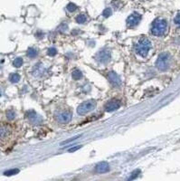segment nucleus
Wrapping results in <instances>:
<instances>
[{
	"label": "nucleus",
	"instance_id": "obj_11",
	"mask_svg": "<svg viewBox=\"0 0 180 181\" xmlns=\"http://www.w3.org/2000/svg\"><path fill=\"white\" fill-rule=\"evenodd\" d=\"M26 116L34 124H39L42 121V119L40 118V116H38L36 114V112H34V111H29L26 113Z\"/></svg>",
	"mask_w": 180,
	"mask_h": 181
},
{
	"label": "nucleus",
	"instance_id": "obj_15",
	"mask_svg": "<svg viewBox=\"0 0 180 181\" xmlns=\"http://www.w3.org/2000/svg\"><path fill=\"white\" fill-rule=\"evenodd\" d=\"M9 80H10L11 83H17V82L20 80V75H19L18 73H12V74L10 75V77H9Z\"/></svg>",
	"mask_w": 180,
	"mask_h": 181
},
{
	"label": "nucleus",
	"instance_id": "obj_3",
	"mask_svg": "<svg viewBox=\"0 0 180 181\" xmlns=\"http://www.w3.org/2000/svg\"><path fill=\"white\" fill-rule=\"evenodd\" d=\"M170 64V55L168 53H162L159 54L158 60L156 62V65L160 71H166L168 69Z\"/></svg>",
	"mask_w": 180,
	"mask_h": 181
},
{
	"label": "nucleus",
	"instance_id": "obj_27",
	"mask_svg": "<svg viewBox=\"0 0 180 181\" xmlns=\"http://www.w3.org/2000/svg\"><path fill=\"white\" fill-rule=\"evenodd\" d=\"M0 95H1V94H0Z\"/></svg>",
	"mask_w": 180,
	"mask_h": 181
},
{
	"label": "nucleus",
	"instance_id": "obj_5",
	"mask_svg": "<svg viewBox=\"0 0 180 181\" xmlns=\"http://www.w3.org/2000/svg\"><path fill=\"white\" fill-rule=\"evenodd\" d=\"M111 56H112L111 51L108 50V49H105V50L101 51V52L96 55V59H97L98 62H100V63H106L110 62Z\"/></svg>",
	"mask_w": 180,
	"mask_h": 181
},
{
	"label": "nucleus",
	"instance_id": "obj_4",
	"mask_svg": "<svg viewBox=\"0 0 180 181\" xmlns=\"http://www.w3.org/2000/svg\"><path fill=\"white\" fill-rule=\"evenodd\" d=\"M96 107V102L95 101H88L83 103L80 104L77 108L78 114L80 115H84L87 114L88 112L93 111Z\"/></svg>",
	"mask_w": 180,
	"mask_h": 181
},
{
	"label": "nucleus",
	"instance_id": "obj_21",
	"mask_svg": "<svg viewBox=\"0 0 180 181\" xmlns=\"http://www.w3.org/2000/svg\"><path fill=\"white\" fill-rule=\"evenodd\" d=\"M112 9L108 8H106L104 11H103L102 16L104 17V18H109L110 16H112Z\"/></svg>",
	"mask_w": 180,
	"mask_h": 181
},
{
	"label": "nucleus",
	"instance_id": "obj_24",
	"mask_svg": "<svg viewBox=\"0 0 180 181\" xmlns=\"http://www.w3.org/2000/svg\"><path fill=\"white\" fill-rule=\"evenodd\" d=\"M139 172H140L139 170H136L135 172L132 173V174H131V177L129 178V179H134V178H136L138 177V175L139 174Z\"/></svg>",
	"mask_w": 180,
	"mask_h": 181
},
{
	"label": "nucleus",
	"instance_id": "obj_10",
	"mask_svg": "<svg viewBox=\"0 0 180 181\" xmlns=\"http://www.w3.org/2000/svg\"><path fill=\"white\" fill-rule=\"evenodd\" d=\"M110 170V165L108 162H100L95 167V171L98 173H106Z\"/></svg>",
	"mask_w": 180,
	"mask_h": 181
},
{
	"label": "nucleus",
	"instance_id": "obj_22",
	"mask_svg": "<svg viewBox=\"0 0 180 181\" xmlns=\"http://www.w3.org/2000/svg\"><path fill=\"white\" fill-rule=\"evenodd\" d=\"M56 53H57V50L55 48H53V47H51V48H49L47 50V54L50 55V56H54Z\"/></svg>",
	"mask_w": 180,
	"mask_h": 181
},
{
	"label": "nucleus",
	"instance_id": "obj_25",
	"mask_svg": "<svg viewBox=\"0 0 180 181\" xmlns=\"http://www.w3.org/2000/svg\"><path fill=\"white\" fill-rule=\"evenodd\" d=\"M80 137V136H77V137H73V138H70L68 140H65V141H63V142H62V145H64V144H66V143H69V142H72V140H75L76 138H78Z\"/></svg>",
	"mask_w": 180,
	"mask_h": 181
},
{
	"label": "nucleus",
	"instance_id": "obj_16",
	"mask_svg": "<svg viewBox=\"0 0 180 181\" xmlns=\"http://www.w3.org/2000/svg\"><path fill=\"white\" fill-rule=\"evenodd\" d=\"M27 55L30 57V58H34L35 57L36 55H37V51H36V49H34V48H28V50H27Z\"/></svg>",
	"mask_w": 180,
	"mask_h": 181
},
{
	"label": "nucleus",
	"instance_id": "obj_8",
	"mask_svg": "<svg viewBox=\"0 0 180 181\" xmlns=\"http://www.w3.org/2000/svg\"><path fill=\"white\" fill-rule=\"evenodd\" d=\"M120 107V102L119 100H116V99H113L112 101H110L108 103L105 105V110L107 112H113V111H116L118 110Z\"/></svg>",
	"mask_w": 180,
	"mask_h": 181
},
{
	"label": "nucleus",
	"instance_id": "obj_7",
	"mask_svg": "<svg viewBox=\"0 0 180 181\" xmlns=\"http://www.w3.org/2000/svg\"><path fill=\"white\" fill-rule=\"evenodd\" d=\"M140 20H141V15L135 12V13L131 14L129 18H127V25L129 27L137 26L138 24L140 22Z\"/></svg>",
	"mask_w": 180,
	"mask_h": 181
},
{
	"label": "nucleus",
	"instance_id": "obj_13",
	"mask_svg": "<svg viewBox=\"0 0 180 181\" xmlns=\"http://www.w3.org/2000/svg\"><path fill=\"white\" fill-rule=\"evenodd\" d=\"M72 78H73L74 80H80V79L82 78V72L79 71V70H74V71L72 72Z\"/></svg>",
	"mask_w": 180,
	"mask_h": 181
},
{
	"label": "nucleus",
	"instance_id": "obj_12",
	"mask_svg": "<svg viewBox=\"0 0 180 181\" xmlns=\"http://www.w3.org/2000/svg\"><path fill=\"white\" fill-rule=\"evenodd\" d=\"M10 133V129L8 126L7 125H3L0 126V139H4L6 138Z\"/></svg>",
	"mask_w": 180,
	"mask_h": 181
},
{
	"label": "nucleus",
	"instance_id": "obj_2",
	"mask_svg": "<svg viewBox=\"0 0 180 181\" xmlns=\"http://www.w3.org/2000/svg\"><path fill=\"white\" fill-rule=\"evenodd\" d=\"M150 48H151V42L146 37L141 38L136 44V52L138 54H139L142 57H146Z\"/></svg>",
	"mask_w": 180,
	"mask_h": 181
},
{
	"label": "nucleus",
	"instance_id": "obj_6",
	"mask_svg": "<svg viewBox=\"0 0 180 181\" xmlns=\"http://www.w3.org/2000/svg\"><path fill=\"white\" fill-rule=\"evenodd\" d=\"M56 119L61 123H67L72 119V112H70L69 110H65V111L60 112L59 113H57Z\"/></svg>",
	"mask_w": 180,
	"mask_h": 181
},
{
	"label": "nucleus",
	"instance_id": "obj_23",
	"mask_svg": "<svg viewBox=\"0 0 180 181\" xmlns=\"http://www.w3.org/2000/svg\"><path fill=\"white\" fill-rule=\"evenodd\" d=\"M174 22L176 23V25H178V26H180V12L177 14L176 18L174 19Z\"/></svg>",
	"mask_w": 180,
	"mask_h": 181
},
{
	"label": "nucleus",
	"instance_id": "obj_20",
	"mask_svg": "<svg viewBox=\"0 0 180 181\" xmlns=\"http://www.w3.org/2000/svg\"><path fill=\"white\" fill-rule=\"evenodd\" d=\"M66 8H67L69 12H74L77 9V6L75 4H73V3H70V4H68Z\"/></svg>",
	"mask_w": 180,
	"mask_h": 181
},
{
	"label": "nucleus",
	"instance_id": "obj_17",
	"mask_svg": "<svg viewBox=\"0 0 180 181\" xmlns=\"http://www.w3.org/2000/svg\"><path fill=\"white\" fill-rule=\"evenodd\" d=\"M13 64H14V66L15 67H21L22 65H23V59L21 58V57H17L16 58L14 62H13Z\"/></svg>",
	"mask_w": 180,
	"mask_h": 181
},
{
	"label": "nucleus",
	"instance_id": "obj_9",
	"mask_svg": "<svg viewBox=\"0 0 180 181\" xmlns=\"http://www.w3.org/2000/svg\"><path fill=\"white\" fill-rule=\"evenodd\" d=\"M107 77H108L109 81L112 83L114 86L118 87L120 85L121 80H120V76H119L116 73H114V72H110V73H108V76H107Z\"/></svg>",
	"mask_w": 180,
	"mask_h": 181
},
{
	"label": "nucleus",
	"instance_id": "obj_26",
	"mask_svg": "<svg viewBox=\"0 0 180 181\" xmlns=\"http://www.w3.org/2000/svg\"><path fill=\"white\" fill-rule=\"evenodd\" d=\"M82 146H78V147H73V148H70L69 149V152H73V151H75V150H77L79 148H81Z\"/></svg>",
	"mask_w": 180,
	"mask_h": 181
},
{
	"label": "nucleus",
	"instance_id": "obj_1",
	"mask_svg": "<svg viewBox=\"0 0 180 181\" xmlns=\"http://www.w3.org/2000/svg\"><path fill=\"white\" fill-rule=\"evenodd\" d=\"M167 28H168L167 21L162 19V18H158V19L155 20L153 24H152L151 33L154 35H157V36H161L166 33Z\"/></svg>",
	"mask_w": 180,
	"mask_h": 181
},
{
	"label": "nucleus",
	"instance_id": "obj_18",
	"mask_svg": "<svg viewBox=\"0 0 180 181\" xmlns=\"http://www.w3.org/2000/svg\"><path fill=\"white\" fill-rule=\"evenodd\" d=\"M17 173H19V169L18 168H13V169H9L8 171H6V172L4 173V175L5 176H14V175H17Z\"/></svg>",
	"mask_w": 180,
	"mask_h": 181
},
{
	"label": "nucleus",
	"instance_id": "obj_19",
	"mask_svg": "<svg viewBox=\"0 0 180 181\" xmlns=\"http://www.w3.org/2000/svg\"><path fill=\"white\" fill-rule=\"evenodd\" d=\"M7 117L8 120H14L16 117V112L14 110H8L7 112Z\"/></svg>",
	"mask_w": 180,
	"mask_h": 181
},
{
	"label": "nucleus",
	"instance_id": "obj_14",
	"mask_svg": "<svg viewBox=\"0 0 180 181\" xmlns=\"http://www.w3.org/2000/svg\"><path fill=\"white\" fill-rule=\"evenodd\" d=\"M86 21H87V18L84 14H81L76 18V22L78 24H84Z\"/></svg>",
	"mask_w": 180,
	"mask_h": 181
}]
</instances>
